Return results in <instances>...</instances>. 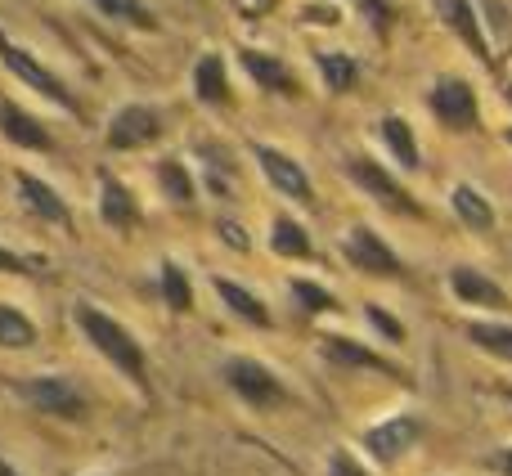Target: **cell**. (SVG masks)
Wrapping results in <instances>:
<instances>
[{"instance_id": "obj_9", "label": "cell", "mask_w": 512, "mask_h": 476, "mask_svg": "<svg viewBox=\"0 0 512 476\" xmlns=\"http://www.w3.org/2000/svg\"><path fill=\"white\" fill-rule=\"evenodd\" d=\"M162 131H167V122H162V113L153 104H122L113 117H108L104 140H108V149L131 153V149L153 144Z\"/></svg>"}, {"instance_id": "obj_21", "label": "cell", "mask_w": 512, "mask_h": 476, "mask_svg": "<svg viewBox=\"0 0 512 476\" xmlns=\"http://www.w3.org/2000/svg\"><path fill=\"white\" fill-rule=\"evenodd\" d=\"M216 297H221L225 306H230L234 315L243 319V324H252V328H270V310H265V301L256 297V292L243 288V283H234V279H216Z\"/></svg>"}, {"instance_id": "obj_32", "label": "cell", "mask_w": 512, "mask_h": 476, "mask_svg": "<svg viewBox=\"0 0 512 476\" xmlns=\"http://www.w3.org/2000/svg\"><path fill=\"white\" fill-rule=\"evenodd\" d=\"M216 234H221V243H230L234 252H248V234H243V225H234V221H216Z\"/></svg>"}, {"instance_id": "obj_2", "label": "cell", "mask_w": 512, "mask_h": 476, "mask_svg": "<svg viewBox=\"0 0 512 476\" xmlns=\"http://www.w3.org/2000/svg\"><path fill=\"white\" fill-rule=\"evenodd\" d=\"M0 63H5V72L18 81V86H27L32 95L50 99V104L63 108V113H77V99H72V90L59 81V72H50L32 50H27V45L9 41L5 32H0Z\"/></svg>"}, {"instance_id": "obj_14", "label": "cell", "mask_w": 512, "mask_h": 476, "mask_svg": "<svg viewBox=\"0 0 512 476\" xmlns=\"http://www.w3.org/2000/svg\"><path fill=\"white\" fill-rule=\"evenodd\" d=\"M319 355H324V364H333V369H369V373H387V378H405L391 360H382V355H373L369 346L351 342V337H342V333L319 337Z\"/></svg>"}, {"instance_id": "obj_16", "label": "cell", "mask_w": 512, "mask_h": 476, "mask_svg": "<svg viewBox=\"0 0 512 476\" xmlns=\"http://www.w3.org/2000/svg\"><path fill=\"white\" fill-rule=\"evenodd\" d=\"M99 216L108 230H135L140 225V203H135L131 185H122L117 176H99Z\"/></svg>"}, {"instance_id": "obj_6", "label": "cell", "mask_w": 512, "mask_h": 476, "mask_svg": "<svg viewBox=\"0 0 512 476\" xmlns=\"http://www.w3.org/2000/svg\"><path fill=\"white\" fill-rule=\"evenodd\" d=\"M252 158H256V167H261V176L270 180L274 194H283L297 207L315 203V185H310V176L301 171V162L292 158V153L274 149V144H252Z\"/></svg>"}, {"instance_id": "obj_36", "label": "cell", "mask_w": 512, "mask_h": 476, "mask_svg": "<svg viewBox=\"0 0 512 476\" xmlns=\"http://www.w3.org/2000/svg\"><path fill=\"white\" fill-rule=\"evenodd\" d=\"M36 265L32 261H23L18 252H9V247H0V274H32Z\"/></svg>"}, {"instance_id": "obj_12", "label": "cell", "mask_w": 512, "mask_h": 476, "mask_svg": "<svg viewBox=\"0 0 512 476\" xmlns=\"http://www.w3.org/2000/svg\"><path fill=\"white\" fill-rule=\"evenodd\" d=\"M450 292H454V301H463V306H472V310H495V315H508L512 310L508 292L499 288L495 279H486L481 270H472V265H454Z\"/></svg>"}, {"instance_id": "obj_35", "label": "cell", "mask_w": 512, "mask_h": 476, "mask_svg": "<svg viewBox=\"0 0 512 476\" xmlns=\"http://www.w3.org/2000/svg\"><path fill=\"white\" fill-rule=\"evenodd\" d=\"M328 476H369V472H364L360 463H355L346 450H337L333 459H328Z\"/></svg>"}, {"instance_id": "obj_22", "label": "cell", "mask_w": 512, "mask_h": 476, "mask_svg": "<svg viewBox=\"0 0 512 476\" xmlns=\"http://www.w3.org/2000/svg\"><path fill=\"white\" fill-rule=\"evenodd\" d=\"M158 189L171 198L176 207H194V198H198V185H194V176H189V167L180 158H162L158 162Z\"/></svg>"}, {"instance_id": "obj_11", "label": "cell", "mask_w": 512, "mask_h": 476, "mask_svg": "<svg viewBox=\"0 0 512 476\" xmlns=\"http://www.w3.org/2000/svg\"><path fill=\"white\" fill-rule=\"evenodd\" d=\"M432 9H436V18H441L445 27H450L454 36H459L463 45L472 50V59L477 63H495V50H490V36H486V27H481V9L472 5V0H432Z\"/></svg>"}, {"instance_id": "obj_39", "label": "cell", "mask_w": 512, "mask_h": 476, "mask_svg": "<svg viewBox=\"0 0 512 476\" xmlns=\"http://www.w3.org/2000/svg\"><path fill=\"white\" fill-rule=\"evenodd\" d=\"M504 140H508V149H512V126H508V131H504Z\"/></svg>"}, {"instance_id": "obj_24", "label": "cell", "mask_w": 512, "mask_h": 476, "mask_svg": "<svg viewBox=\"0 0 512 476\" xmlns=\"http://www.w3.org/2000/svg\"><path fill=\"white\" fill-rule=\"evenodd\" d=\"M270 247L279 256H292V261H306L315 247H310V234L301 230V221H292V216H279V221L270 225Z\"/></svg>"}, {"instance_id": "obj_19", "label": "cell", "mask_w": 512, "mask_h": 476, "mask_svg": "<svg viewBox=\"0 0 512 476\" xmlns=\"http://www.w3.org/2000/svg\"><path fill=\"white\" fill-rule=\"evenodd\" d=\"M378 140L387 144V158L396 162L400 171H418V167H423V158H418V140H414V126H409L400 113L382 117V122H378Z\"/></svg>"}, {"instance_id": "obj_27", "label": "cell", "mask_w": 512, "mask_h": 476, "mask_svg": "<svg viewBox=\"0 0 512 476\" xmlns=\"http://www.w3.org/2000/svg\"><path fill=\"white\" fill-rule=\"evenodd\" d=\"M158 288H162V301H167L176 315H185L189 306H194V288H189V279H185V270H180L176 261H162V270H158Z\"/></svg>"}, {"instance_id": "obj_1", "label": "cell", "mask_w": 512, "mask_h": 476, "mask_svg": "<svg viewBox=\"0 0 512 476\" xmlns=\"http://www.w3.org/2000/svg\"><path fill=\"white\" fill-rule=\"evenodd\" d=\"M72 324L81 328V337H86V342L95 346V351L104 355L117 373H126L135 387H149V373H144V351H140L135 333L122 324V319L104 315V310L90 306V301H77V306H72Z\"/></svg>"}, {"instance_id": "obj_30", "label": "cell", "mask_w": 512, "mask_h": 476, "mask_svg": "<svg viewBox=\"0 0 512 476\" xmlns=\"http://www.w3.org/2000/svg\"><path fill=\"white\" fill-rule=\"evenodd\" d=\"M364 319H369V324L378 328V333L387 337L391 346H405V324H400L396 315H387V310H382V306H364Z\"/></svg>"}, {"instance_id": "obj_20", "label": "cell", "mask_w": 512, "mask_h": 476, "mask_svg": "<svg viewBox=\"0 0 512 476\" xmlns=\"http://www.w3.org/2000/svg\"><path fill=\"white\" fill-rule=\"evenodd\" d=\"M194 95L207 108H225L230 104V77H225V59L221 54H203L194 63Z\"/></svg>"}, {"instance_id": "obj_13", "label": "cell", "mask_w": 512, "mask_h": 476, "mask_svg": "<svg viewBox=\"0 0 512 476\" xmlns=\"http://www.w3.org/2000/svg\"><path fill=\"white\" fill-rule=\"evenodd\" d=\"M14 189H18V203H23L36 221H45V225H68L72 221L68 203H63V194L50 185V180L32 176V171H14Z\"/></svg>"}, {"instance_id": "obj_38", "label": "cell", "mask_w": 512, "mask_h": 476, "mask_svg": "<svg viewBox=\"0 0 512 476\" xmlns=\"http://www.w3.org/2000/svg\"><path fill=\"white\" fill-rule=\"evenodd\" d=\"M0 476H18V472H14V468H9V463H5V459H0Z\"/></svg>"}, {"instance_id": "obj_29", "label": "cell", "mask_w": 512, "mask_h": 476, "mask_svg": "<svg viewBox=\"0 0 512 476\" xmlns=\"http://www.w3.org/2000/svg\"><path fill=\"white\" fill-rule=\"evenodd\" d=\"M292 297H297V306L310 310V315H328V310H337L333 292L319 288V283H310V279H292Z\"/></svg>"}, {"instance_id": "obj_34", "label": "cell", "mask_w": 512, "mask_h": 476, "mask_svg": "<svg viewBox=\"0 0 512 476\" xmlns=\"http://www.w3.org/2000/svg\"><path fill=\"white\" fill-rule=\"evenodd\" d=\"M481 468L495 472V476H512V445H504V450H490L486 459H481Z\"/></svg>"}, {"instance_id": "obj_18", "label": "cell", "mask_w": 512, "mask_h": 476, "mask_svg": "<svg viewBox=\"0 0 512 476\" xmlns=\"http://www.w3.org/2000/svg\"><path fill=\"white\" fill-rule=\"evenodd\" d=\"M239 63L243 72L256 81L261 90L270 95H297V77L288 72V63H279L274 54H261V50H239Z\"/></svg>"}, {"instance_id": "obj_5", "label": "cell", "mask_w": 512, "mask_h": 476, "mask_svg": "<svg viewBox=\"0 0 512 476\" xmlns=\"http://www.w3.org/2000/svg\"><path fill=\"white\" fill-rule=\"evenodd\" d=\"M427 108H432V117L445 126V131H477L481 126V108H477V90L468 86L463 77H441L432 86V95H427Z\"/></svg>"}, {"instance_id": "obj_17", "label": "cell", "mask_w": 512, "mask_h": 476, "mask_svg": "<svg viewBox=\"0 0 512 476\" xmlns=\"http://www.w3.org/2000/svg\"><path fill=\"white\" fill-rule=\"evenodd\" d=\"M450 212L459 216V225L463 230H472V234L495 230V203H490L477 185H454L450 189Z\"/></svg>"}, {"instance_id": "obj_42", "label": "cell", "mask_w": 512, "mask_h": 476, "mask_svg": "<svg viewBox=\"0 0 512 476\" xmlns=\"http://www.w3.org/2000/svg\"><path fill=\"white\" fill-rule=\"evenodd\" d=\"M508 104H512V86H508Z\"/></svg>"}, {"instance_id": "obj_33", "label": "cell", "mask_w": 512, "mask_h": 476, "mask_svg": "<svg viewBox=\"0 0 512 476\" xmlns=\"http://www.w3.org/2000/svg\"><path fill=\"white\" fill-rule=\"evenodd\" d=\"M360 5H364V14H369V23H373V32H387V27H391V5H382V0H360Z\"/></svg>"}, {"instance_id": "obj_4", "label": "cell", "mask_w": 512, "mask_h": 476, "mask_svg": "<svg viewBox=\"0 0 512 476\" xmlns=\"http://www.w3.org/2000/svg\"><path fill=\"white\" fill-rule=\"evenodd\" d=\"M225 382H230V391L243 400V405L252 409H274L288 400V391H283L279 373H270L261 360H248V355H234V360H225Z\"/></svg>"}, {"instance_id": "obj_31", "label": "cell", "mask_w": 512, "mask_h": 476, "mask_svg": "<svg viewBox=\"0 0 512 476\" xmlns=\"http://www.w3.org/2000/svg\"><path fill=\"white\" fill-rule=\"evenodd\" d=\"M481 27H486V36H495V41L504 45V36H508V9H504V0H481Z\"/></svg>"}, {"instance_id": "obj_28", "label": "cell", "mask_w": 512, "mask_h": 476, "mask_svg": "<svg viewBox=\"0 0 512 476\" xmlns=\"http://www.w3.org/2000/svg\"><path fill=\"white\" fill-rule=\"evenodd\" d=\"M468 342L477 351L512 364V324H468Z\"/></svg>"}, {"instance_id": "obj_3", "label": "cell", "mask_w": 512, "mask_h": 476, "mask_svg": "<svg viewBox=\"0 0 512 476\" xmlns=\"http://www.w3.org/2000/svg\"><path fill=\"white\" fill-rule=\"evenodd\" d=\"M346 180H351L355 189H364V194H369L378 207H387V212H400V216H418V212H423V207L409 198V189L400 185V180L391 176L382 162L364 158V153L346 158Z\"/></svg>"}, {"instance_id": "obj_26", "label": "cell", "mask_w": 512, "mask_h": 476, "mask_svg": "<svg viewBox=\"0 0 512 476\" xmlns=\"http://www.w3.org/2000/svg\"><path fill=\"white\" fill-rule=\"evenodd\" d=\"M0 346L5 351H27L36 346V324L14 306H0Z\"/></svg>"}, {"instance_id": "obj_8", "label": "cell", "mask_w": 512, "mask_h": 476, "mask_svg": "<svg viewBox=\"0 0 512 476\" xmlns=\"http://www.w3.org/2000/svg\"><path fill=\"white\" fill-rule=\"evenodd\" d=\"M418 436H423V423H418L414 414H391L387 423L369 427V432L360 436V445H364V454H369L373 463L396 468V463L418 445Z\"/></svg>"}, {"instance_id": "obj_10", "label": "cell", "mask_w": 512, "mask_h": 476, "mask_svg": "<svg viewBox=\"0 0 512 476\" xmlns=\"http://www.w3.org/2000/svg\"><path fill=\"white\" fill-rule=\"evenodd\" d=\"M14 391L36 409V414H50V418H81V414H86V400H81V391L72 387L68 378H59V373L27 378V382H18Z\"/></svg>"}, {"instance_id": "obj_25", "label": "cell", "mask_w": 512, "mask_h": 476, "mask_svg": "<svg viewBox=\"0 0 512 476\" xmlns=\"http://www.w3.org/2000/svg\"><path fill=\"white\" fill-rule=\"evenodd\" d=\"M90 5H95L104 18H113V23L140 27V32H153V27H158V18L149 14V5H144V0H90Z\"/></svg>"}, {"instance_id": "obj_15", "label": "cell", "mask_w": 512, "mask_h": 476, "mask_svg": "<svg viewBox=\"0 0 512 476\" xmlns=\"http://www.w3.org/2000/svg\"><path fill=\"white\" fill-rule=\"evenodd\" d=\"M0 135H5V144L27 149V153H50L54 149V135L45 131L27 108H18L14 99H0Z\"/></svg>"}, {"instance_id": "obj_40", "label": "cell", "mask_w": 512, "mask_h": 476, "mask_svg": "<svg viewBox=\"0 0 512 476\" xmlns=\"http://www.w3.org/2000/svg\"><path fill=\"white\" fill-rule=\"evenodd\" d=\"M504 396H508V405H512V387H504Z\"/></svg>"}, {"instance_id": "obj_23", "label": "cell", "mask_w": 512, "mask_h": 476, "mask_svg": "<svg viewBox=\"0 0 512 476\" xmlns=\"http://www.w3.org/2000/svg\"><path fill=\"white\" fill-rule=\"evenodd\" d=\"M315 63H319V72H324V86L333 90V95H346V90H355V81H360V63H355L351 54L319 50Z\"/></svg>"}, {"instance_id": "obj_37", "label": "cell", "mask_w": 512, "mask_h": 476, "mask_svg": "<svg viewBox=\"0 0 512 476\" xmlns=\"http://www.w3.org/2000/svg\"><path fill=\"white\" fill-rule=\"evenodd\" d=\"M306 18H319V23H337V9H328V5H306Z\"/></svg>"}, {"instance_id": "obj_7", "label": "cell", "mask_w": 512, "mask_h": 476, "mask_svg": "<svg viewBox=\"0 0 512 476\" xmlns=\"http://www.w3.org/2000/svg\"><path fill=\"white\" fill-rule=\"evenodd\" d=\"M342 256H346V265H355L360 274H373V279H400L405 274L400 256L391 252L387 238L373 230V225H351V234L342 238Z\"/></svg>"}, {"instance_id": "obj_41", "label": "cell", "mask_w": 512, "mask_h": 476, "mask_svg": "<svg viewBox=\"0 0 512 476\" xmlns=\"http://www.w3.org/2000/svg\"><path fill=\"white\" fill-rule=\"evenodd\" d=\"M252 5H270V0H252Z\"/></svg>"}]
</instances>
